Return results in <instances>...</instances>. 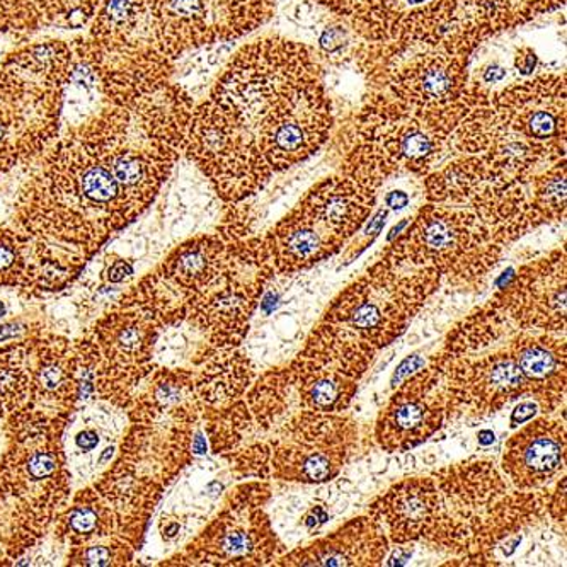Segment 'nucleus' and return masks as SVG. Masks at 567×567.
Segmentation results:
<instances>
[{
  "mask_svg": "<svg viewBox=\"0 0 567 567\" xmlns=\"http://www.w3.org/2000/svg\"><path fill=\"white\" fill-rule=\"evenodd\" d=\"M192 113V97L169 82L104 103L30 163L12 217L30 247L28 295L74 284L111 236L151 207L185 152Z\"/></svg>",
  "mask_w": 567,
  "mask_h": 567,
  "instance_id": "f257e3e1",
  "label": "nucleus"
},
{
  "mask_svg": "<svg viewBox=\"0 0 567 567\" xmlns=\"http://www.w3.org/2000/svg\"><path fill=\"white\" fill-rule=\"evenodd\" d=\"M331 128V103L312 53L285 38H265L240 49L210 97L193 107L185 152L218 195L236 203L306 163Z\"/></svg>",
  "mask_w": 567,
  "mask_h": 567,
  "instance_id": "f03ea898",
  "label": "nucleus"
},
{
  "mask_svg": "<svg viewBox=\"0 0 567 567\" xmlns=\"http://www.w3.org/2000/svg\"><path fill=\"white\" fill-rule=\"evenodd\" d=\"M0 457V566L21 563L52 530L72 493L63 433L69 420L38 411L6 417Z\"/></svg>",
  "mask_w": 567,
  "mask_h": 567,
  "instance_id": "7ed1b4c3",
  "label": "nucleus"
},
{
  "mask_svg": "<svg viewBox=\"0 0 567 567\" xmlns=\"http://www.w3.org/2000/svg\"><path fill=\"white\" fill-rule=\"evenodd\" d=\"M72 63L74 47L56 40L22 47L0 63V179L59 137Z\"/></svg>",
  "mask_w": 567,
  "mask_h": 567,
  "instance_id": "20e7f679",
  "label": "nucleus"
},
{
  "mask_svg": "<svg viewBox=\"0 0 567 567\" xmlns=\"http://www.w3.org/2000/svg\"><path fill=\"white\" fill-rule=\"evenodd\" d=\"M161 329L138 310L113 307L74 344L79 375L94 395L125 411L142 382L154 372Z\"/></svg>",
  "mask_w": 567,
  "mask_h": 567,
  "instance_id": "39448f33",
  "label": "nucleus"
},
{
  "mask_svg": "<svg viewBox=\"0 0 567 567\" xmlns=\"http://www.w3.org/2000/svg\"><path fill=\"white\" fill-rule=\"evenodd\" d=\"M275 8L277 0H145L154 50L171 63L205 44L252 33Z\"/></svg>",
  "mask_w": 567,
  "mask_h": 567,
  "instance_id": "423d86ee",
  "label": "nucleus"
},
{
  "mask_svg": "<svg viewBox=\"0 0 567 567\" xmlns=\"http://www.w3.org/2000/svg\"><path fill=\"white\" fill-rule=\"evenodd\" d=\"M497 239L505 240L467 203L436 202L420 212L389 255L413 265L433 262L443 271H458V266L468 261L471 269L475 266L481 274L499 255V247L494 246Z\"/></svg>",
  "mask_w": 567,
  "mask_h": 567,
  "instance_id": "0eeeda50",
  "label": "nucleus"
},
{
  "mask_svg": "<svg viewBox=\"0 0 567 567\" xmlns=\"http://www.w3.org/2000/svg\"><path fill=\"white\" fill-rule=\"evenodd\" d=\"M261 519H247L244 508L230 506L218 515L210 527L186 547L181 556L167 564H214V566H239V564H262Z\"/></svg>",
  "mask_w": 567,
  "mask_h": 567,
  "instance_id": "6e6552de",
  "label": "nucleus"
},
{
  "mask_svg": "<svg viewBox=\"0 0 567 567\" xmlns=\"http://www.w3.org/2000/svg\"><path fill=\"white\" fill-rule=\"evenodd\" d=\"M564 450L563 424L540 420L509 440L503 468L519 489L540 487L564 467Z\"/></svg>",
  "mask_w": 567,
  "mask_h": 567,
  "instance_id": "1a4fd4ad",
  "label": "nucleus"
},
{
  "mask_svg": "<svg viewBox=\"0 0 567 567\" xmlns=\"http://www.w3.org/2000/svg\"><path fill=\"white\" fill-rule=\"evenodd\" d=\"M430 375L408 382V389L395 395L379 423L382 446L389 450L410 449L426 440L442 421L439 395L430 398L436 383H427Z\"/></svg>",
  "mask_w": 567,
  "mask_h": 567,
  "instance_id": "9d476101",
  "label": "nucleus"
},
{
  "mask_svg": "<svg viewBox=\"0 0 567 567\" xmlns=\"http://www.w3.org/2000/svg\"><path fill=\"white\" fill-rule=\"evenodd\" d=\"M344 240L297 207L269 234L266 249L284 271L306 268L338 252Z\"/></svg>",
  "mask_w": 567,
  "mask_h": 567,
  "instance_id": "9b49d317",
  "label": "nucleus"
},
{
  "mask_svg": "<svg viewBox=\"0 0 567 567\" xmlns=\"http://www.w3.org/2000/svg\"><path fill=\"white\" fill-rule=\"evenodd\" d=\"M508 297H522V302L506 303L509 312H516L519 307L535 299V306L528 310L524 319L525 326L559 331L566 324V277H564V255L556 261H547V274H535L527 268L524 275L516 278L508 287Z\"/></svg>",
  "mask_w": 567,
  "mask_h": 567,
  "instance_id": "f8f14e48",
  "label": "nucleus"
},
{
  "mask_svg": "<svg viewBox=\"0 0 567 567\" xmlns=\"http://www.w3.org/2000/svg\"><path fill=\"white\" fill-rule=\"evenodd\" d=\"M103 0H11L14 33L43 28L81 30L93 21Z\"/></svg>",
  "mask_w": 567,
  "mask_h": 567,
  "instance_id": "ddd939ff",
  "label": "nucleus"
},
{
  "mask_svg": "<svg viewBox=\"0 0 567 567\" xmlns=\"http://www.w3.org/2000/svg\"><path fill=\"white\" fill-rule=\"evenodd\" d=\"M436 502L439 494L431 481H414L395 487L382 506L395 540H408L423 534L431 515L439 508Z\"/></svg>",
  "mask_w": 567,
  "mask_h": 567,
  "instance_id": "4468645a",
  "label": "nucleus"
},
{
  "mask_svg": "<svg viewBox=\"0 0 567 567\" xmlns=\"http://www.w3.org/2000/svg\"><path fill=\"white\" fill-rule=\"evenodd\" d=\"M249 380L251 372L239 365V354L214 351L205 357L202 372L195 375L196 394L203 404L212 408L239 395Z\"/></svg>",
  "mask_w": 567,
  "mask_h": 567,
  "instance_id": "2eb2a0df",
  "label": "nucleus"
},
{
  "mask_svg": "<svg viewBox=\"0 0 567 567\" xmlns=\"http://www.w3.org/2000/svg\"><path fill=\"white\" fill-rule=\"evenodd\" d=\"M515 360L519 370L524 373L527 383H560V373H564V350L549 343L547 339H525L524 343L513 344Z\"/></svg>",
  "mask_w": 567,
  "mask_h": 567,
  "instance_id": "dca6fc26",
  "label": "nucleus"
},
{
  "mask_svg": "<svg viewBox=\"0 0 567 567\" xmlns=\"http://www.w3.org/2000/svg\"><path fill=\"white\" fill-rule=\"evenodd\" d=\"M534 218L546 221L564 217L566 212V167L564 161L547 167L534 179Z\"/></svg>",
  "mask_w": 567,
  "mask_h": 567,
  "instance_id": "f3484780",
  "label": "nucleus"
},
{
  "mask_svg": "<svg viewBox=\"0 0 567 567\" xmlns=\"http://www.w3.org/2000/svg\"><path fill=\"white\" fill-rule=\"evenodd\" d=\"M28 281V239L14 227H0V287L24 291Z\"/></svg>",
  "mask_w": 567,
  "mask_h": 567,
  "instance_id": "a211bd4d",
  "label": "nucleus"
},
{
  "mask_svg": "<svg viewBox=\"0 0 567 567\" xmlns=\"http://www.w3.org/2000/svg\"><path fill=\"white\" fill-rule=\"evenodd\" d=\"M100 442V433H97L96 427L91 426L79 431L74 439L75 446H78L79 452L82 453L93 452V450L97 449Z\"/></svg>",
  "mask_w": 567,
  "mask_h": 567,
  "instance_id": "6ab92c4d",
  "label": "nucleus"
},
{
  "mask_svg": "<svg viewBox=\"0 0 567 567\" xmlns=\"http://www.w3.org/2000/svg\"><path fill=\"white\" fill-rule=\"evenodd\" d=\"M421 367H424L423 358H408V360H405L404 363H402V365L399 367L398 372H395L394 379H392V385H394V388H398V385H401L402 380L408 379V377H410V373L417 372V370H420Z\"/></svg>",
  "mask_w": 567,
  "mask_h": 567,
  "instance_id": "aec40b11",
  "label": "nucleus"
},
{
  "mask_svg": "<svg viewBox=\"0 0 567 567\" xmlns=\"http://www.w3.org/2000/svg\"><path fill=\"white\" fill-rule=\"evenodd\" d=\"M537 55H535L534 50L532 49H522L516 55L515 66L518 69V72H522L524 75H530L532 72L535 71V66H537Z\"/></svg>",
  "mask_w": 567,
  "mask_h": 567,
  "instance_id": "412c9836",
  "label": "nucleus"
},
{
  "mask_svg": "<svg viewBox=\"0 0 567 567\" xmlns=\"http://www.w3.org/2000/svg\"><path fill=\"white\" fill-rule=\"evenodd\" d=\"M537 413V404L534 402H524V404H519L515 411H513L512 423L513 426L516 424H524L525 421L532 420Z\"/></svg>",
  "mask_w": 567,
  "mask_h": 567,
  "instance_id": "4be33fe9",
  "label": "nucleus"
},
{
  "mask_svg": "<svg viewBox=\"0 0 567 567\" xmlns=\"http://www.w3.org/2000/svg\"><path fill=\"white\" fill-rule=\"evenodd\" d=\"M133 274L132 265L128 261H116L107 271V280L120 284Z\"/></svg>",
  "mask_w": 567,
  "mask_h": 567,
  "instance_id": "5701e85b",
  "label": "nucleus"
},
{
  "mask_svg": "<svg viewBox=\"0 0 567 567\" xmlns=\"http://www.w3.org/2000/svg\"><path fill=\"white\" fill-rule=\"evenodd\" d=\"M506 71L502 69V66H487L486 71L483 74V81L487 82V84H494V82H499L505 79Z\"/></svg>",
  "mask_w": 567,
  "mask_h": 567,
  "instance_id": "b1692460",
  "label": "nucleus"
},
{
  "mask_svg": "<svg viewBox=\"0 0 567 567\" xmlns=\"http://www.w3.org/2000/svg\"><path fill=\"white\" fill-rule=\"evenodd\" d=\"M388 203L389 207L402 208L405 207V205H408V196H405L404 193L402 192H394L388 196Z\"/></svg>",
  "mask_w": 567,
  "mask_h": 567,
  "instance_id": "393cba45",
  "label": "nucleus"
},
{
  "mask_svg": "<svg viewBox=\"0 0 567 567\" xmlns=\"http://www.w3.org/2000/svg\"><path fill=\"white\" fill-rule=\"evenodd\" d=\"M18 328V324L0 326V341L4 343V341H9V339H16L19 332Z\"/></svg>",
  "mask_w": 567,
  "mask_h": 567,
  "instance_id": "a878e982",
  "label": "nucleus"
},
{
  "mask_svg": "<svg viewBox=\"0 0 567 567\" xmlns=\"http://www.w3.org/2000/svg\"><path fill=\"white\" fill-rule=\"evenodd\" d=\"M494 442V433L489 430L481 431L480 443L481 445H491Z\"/></svg>",
  "mask_w": 567,
  "mask_h": 567,
  "instance_id": "bb28decb",
  "label": "nucleus"
},
{
  "mask_svg": "<svg viewBox=\"0 0 567 567\" xmlns=\"http://www.w3.org/2000/svg\"><path fill=\"white\" fill-rule=\"evenodd\" d=\"M4 313H6L4 303L0 302V317L4 316Z\"/></svg>",
  "mask_w": 567,
  "mask_h": 567,
  "instance_id": "cd10ccee",
  "label": "nucleus"
}]
</instances>
